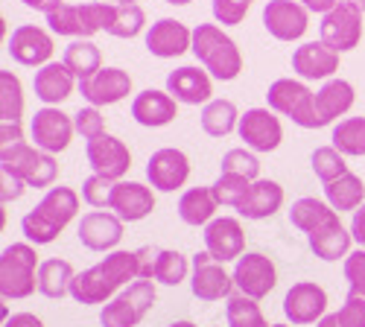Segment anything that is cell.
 Returning <instances> with one entry per match:
<instances>
[{
  "label": "cell",
  "mask_w": 365,
  "mask_h": 327,
  "mask_svg": "<svg viewBox=\"0 0 365 327\" xmlns=\"http://www.w3.org/2000/svg\"><path fill=\"white\" fill-rule=\"evenodd\" d=\"M167 4H170V6H187L190 0H167Z\"/></svg>",
  "instance_id": "cell-56"
},
{
  "label": "cell",
  "mask_w": 365,
  "mask_h": 327,
  "mask_svg": "<svg viewBox=\"0 0 365 327\" xmlns=\"http://www.w3.org/2000/svg\"><path fill=\"white\" fill-rule=\"evenodd\" d=\"M222 172H234V175H242L249 182H257L260 175V161L255 152L249 150H228L222 155Z\"/></svg>",
  "instance_id": "cell-45"
},
{
  "label": "cell",
  "mask_w": 365,
  "mask_h": 327,
  "mask_svg": "<svg viewBox=\"0 0 365 327\" xmlns=\"http://www.w3.org/2000/svg\"><path fill=\"white\" fill-rule=\"evenodd\" d=\"M324 196H327V204H330L336 214H342V211H356V207L365 204V185H362L359 175L345 172L342 178H336V182L324 185Z\"/></svg>",
  "instance_id": "cell-34"
},
{
  "label": "cell",
  "mask_w": 365,
  "mask_h": 327,
  "mask_svg": "<svg viewBox=\"0 0 365 327\" xmlns=\"http://www.w3.org/2000/svg\"><path fill=\"white\" fill-rule=\"evenodd\" d=\"M240 126V114L231 100H210L202 108V129L210 137H225Z\"/></svg>",
  "instance_id": "cell-37"
},
{
  "label": "cell",
  "mask_w": 365,
  "mask_h": 327,
  "mask_svg": "<svg viewBox=\"0 0 365 327\" xmlns=\"http://www.w3.org/2000/svg\"><path fill=\"white\" fill-rule=\"evenodd\" d=\"M146 24V15L138 4H117V15L114 24L108 26V36L114 38H135Z\"/></svg>",
  "instance_id": "cell-44"
},
{
  "label": "cell",
  "mask_w": 365,
  "mask_h": 327,
  "mask_svg": "<svg viewBox=\"0 0 365 327\" xmlns=\"http://www.w3.org/2000/svg\"><path fill=\"white\" fill-rule=\"evenodd\" d=\"M167 94L175 103L185 105H199V103H210V94H214V85H210V73L199 71V68H178L167 76Z\"/></svg>",
  "instance_id": "cell-26"
},
{
  "label": "cell",
  "mask_w": 365,
  "mask_h": 327,
  "mask_svg": "<svg viewBox=\"0 0 365 327\" xmlns=\"http://www.w3.org/2000/svg\"><path fill=\"white\" fill-rule=\"evenodd\" d=\"M292 71L301 79H330L339 71V53L327 47L322 38L319 41H307L295 47L292 53Z\"/></svg>",
  "instance_id": "cell-24"
},
{
  "label": "cell",
  "mask_w": 365,
  "mask_h": 327,
  "mask_svg": "<svg viewBox=\"0 0 365 327\" xmlns=\"http://www.w3.org/2000/svg\"><path fill=\"white\" fill-rule=\"evenodd\" d=\"M79 211V196L71 187H50L44 199L21 219V231L29 243L47 246L53 243L58 234L65 231V225L76 217Z\"/></svg>",
  "instance_id": "cell-2"
},
{
  "label": "cell",
  "mask_w": 365,
  "mask_h": 327,
  "mask_svg": "<svg viewBox=\"0 0 365 327\" xmlns=\"http://www.w3.org/2000/svg\"><path fill=\"white\" fill-rule=\"evenodd\" d=\"M193 56L205 65V71L210 76L222 79V82L237 79L240 71H242L240 47L234 44L231 36L222 33L217 24H199L193 29Z\"/></svg>",
  "instance_id": "cell-3"
},
{
  "label": "cell",
  "mask_w": 365,
  "mask_h": 327,
  "mask_svg": "<svg viewBox=\"0 0 365 327\" xmlns=\"http://www.w3.org/2000/svg\"><path fill=\"white\" fill-rule=\"evenodd\" d=\"M351 234H354V240L365 249V204L356 207L354 211V219H351Z\"/></svg>",
  "instance_id": "cell-51"
},
{
  "label": "cell",
  "mask_w": 365,
  "mask_h": 327,
  "mask_svg": "<svg viewBox=\"0 0 365 327\" xmlns=\"http://www.w3.org/2000/svg\"><path fill=\"white\" fill-rule=\"evenodd\" d=\"M190 289L199 301H222L234 295V275H228L222 263L210 257V251H199L193 254Z\"/></svg>",
  "instance_id": "cell-14"
},
{
  "label": "cell",
  "mask_w": 365,
  "mask_h": 327,
  "mask_svg": "<svg viewBox=\"0 0 365 327\" xmlns=\"http://www.w3.org/2000/svg\"><path fill=\"white\" fill-rule=\"evenodd\" d=\"M319 33H322V41L336 53L354 50L362 41V9L354 0H342L339 6H333L327 15H322Z\"/></svg>",
  "instance_id": "cell-10"
},
{
  "label": "cell",
  "mask_w": 365,
  "mask_h": 327,
  "mask_svg": "<svg viewBox=\"0 0 365 327\" xmlns=\"http://www.w3.org/2000/svg\"><path fill=\"white\" fill-rule=\"evenodd\" d=\"M252 185L255 182H249V178H242V175H234V172H220V178L210 187H214V196H217V202L220 204H225V207H237L246 202V196H249V190H252Z\"/></svg>",
  "instance_id": "cell-41"
},
{
  "label": "cell",
  "mask_w": 365,
  "mask_h": 327,
  "mask_svg": "<svg viewBox=\"0 0 365 327\" xmlns=\"http://www.w3.org/2000/svg\"><path fill=\"white\" fill-rule=\"evenodd\" d=\"M330 146L345 155V158H359L365 155V117H348V120H339L333 126L330 135Z\"/></svg>",
  "instance_id": "cell-38"
},
{
  "label": "cell",
  "mask_w": 365,
  "mask_h": 327,
  "mask_svg": "<svg viewBox=\"0 0 365 327\" xmlns=\"http://www.w3.org/2000/svg\"><path fill=\"white\" fill-rule=\"evenodd\" d=\"M310 164H313V172L322 178L324 185L336 182V178H342L348 172L345 155L336 150V146H319V150L313 152V158H310Z\"/></svg>",
  "instance_id": "cell-43"
},
{
  "label": "cell",
  "mask_w": 365,
  "mask_h": 327,
  "mask_svg": "<svg viewBox=\"0 0 365 327\" xmlns=\"http://www.w3.org/2000/svg\"><path fill=\"white\" fill-rule=\"evenodd\" d=\"M351 240L354 234L345 231V225L339 219H333L316 231L307 234V243H310V251L322 260H339V257H348L351 251Z\"/></svg>",
  "instance_id": "cell-31"
},
{
  "label": "cell",
  "mask_w": 365,
  "mask_h": 327,
  "mask_svg": "<svg viewBox=\"0 0 365 327\" xmlns=\"http://www.w3.org/2000/svg\"><path fill=\"white\" fill-rule=\"evenodd\" d=\"M132 117L146 126V129H161L167 123H173L178 117V105L167 91H155V88H146L132 100Z\"/></svg>",
  "instance_id": "cell-27"
},
{
  "label": "cell",
  "mask_w": 365,
  "mask_h": 327,
  "mask_svg": "<svg viewBox=\"0 0 365 327\" xmlns=\"http://www.w3.org/2000/svg\"><path fill=\"white\" fill-rule=\"evenodd\" d=\"M24 6H29V9H36V12H44V15H50L53 9H58L65 4V0H21Z\"/></svg>",
  "instance_id": "cell-55"
},
{
  "label": "cell",
  "mask_w": 365,
  "mask_h": 327,
  "mask_svg": "<svg viewBox=\"0 0 365 327\" xmlns=\"http://www.w3.org/2000/svg\"><path fill=\"white\" fill-rule=\"evenodd\" d=\"M240 140H246L255 152H275L284 140V126L272 108H249L240 117Z\"/></svg>",
  "instance_id": "cell-15"
},
{
  "label": "cell",
  "mask_w": 365,
  "mask_h": 327,
  "mask_svg": "<svg viewBox=\"0 0 365 327\" xmlns=\"http://www.w3.org/2000/svg\"><path fill=\"white\" fill-rule=\"evenodd\" d=\"M252 0H214V18L222 26H237L246 18Z\"/></svg>",
  "instance_id": "cell-48"
},
{
  "label": "cell",
  "mask_w": 365,
  "mask_h": 327,
  "mask_svg": "<svg viewBox=\"0 0 365 327\" xmlns=\"http://www.w3.org/2000/svg\"><path fill=\"white\" fill-rule=\"evenodd\" d=\"M354 105V85L345 79H327L319 91H316V114H319V123L327 126L333 123L336 117L348 114Z\"/></svg>",
  "instance_id": "cell-30"
},
{
  "label": "cell",
  "mask_w": 365,
  "mask_h": 327,
  "mask_svg": "<svg viewBox=\"0 0 365 327\" xmlns=\"http://www.w3.org/2000/svg\"><path fill=\"white\" fill-rule=\"evenodd\" d=\"M0 172H9L26 187H50L56 182V158L50 152H41L38 146H29L26 140L4 146L0 150Z\"/></svg>",
  "instance_id": "cell-6"
},
{
  "label": "cell",
  "mask_w": 365,
  "mask_h": 327,
  "mask_svg": "<svg viewBox=\"0 0 365 327\" xmlns=\"http://www.w3.org/2000/svg\"><path fill=\"white\" fill-rule=\"evenodd\" d=\"M62 62L68 65V71L85 82L91 79L97 71H103V56H100V47L91 41V38H73L68 47H65V56H62Z\"/></svg>",
  "instance_id": "cell-33"
},
{
  "label": "cell",
  "mask_w": 365,
  "mask_h": 327,
  "mask_svg": "<svg viewBox=\"0 0 365 327\" xmlns=\"http://www.w3.org/2000/svg\"><path fill=\"white\" fill-rule=\"evenodd\" d=\"M129 281H138V254L135 251H111L97 266L79 272L71 284V295L79 304H106L117 289L129 286Z\"/></svg>",
  "instance_id": "cell-1"
},
{
  "label": "cell",
  "mask_w": 365,
  "mask_h": 327,
  "mask_svg": "<svg viewBox=\"0 0 365 327\" xmlns=\"http://www.w3.org/2000/svg\"><path fill=\"white\" fill-rule=\"evenodd\" d=\"M310 9L298 0H269L263 6V26L278 41H298L310 26Z\"/></svg>",
  "instance_id": "cell-13"
},
{
  "label": "cell",
  "mask_w": 365,
  "mask_h": 327,
  "mask_svg": "<svg viewBox=\"0 0 365 327\" xmlns=\"http://www.w3.org/2000/svg\"><path fill=\"white\" fill-rule=\"evenodd\" d=\"M73 278H76V272L68 260H58V257L44 260L38 269V292L44 299H65L71 292Z\"/></svg>",
  "instance_id": "cell-36"
},
{
  "label": "cell",
  "mask_w": 365,
  "mask_h": 327,
  "mask_svg": "<svg viewBox=\"0 0 365 327\" xmlns=\"http://www.w3.org/2000/svg\"><path fill=\"white\" fill-rule=\"evenodd\" d=\"M6 50L24 68H44V65H50V56H53V38L44 33L41 26L21 24V26L12 29Z\"/></svg>",
  "instance_id": "cell-18"
},
{
  "label": "cell",
  "mask_w": 365,
  "mask_h": 327,
  "mask_svg": "<svg viewBox=\"0 0 365 327\" xmlns=\"http://www.w3.org/2000/svg\"><path fill=\"white\" fill-rule=\"evenodd\" d=\"M146 178L149 185L161 190V193H173L178 187L187 185L190 178V161L181 150H173V146H164V150H155L146 161Z\"/></svg>",
  "instance_id": "cell-17"
},
{
  "label": "cell",
  "mask_w": 365,
  "mask_h": 327,
  "mask_svg": "<svg viewBox=\"0 0 365 327\" xmlns=\"http://www.w3.org/2000/svg\"><path fill=\"white\" fill-rule=\"evenodd\" d=\"M354 4H356V6H359V9L365 12V0H354Z\"/></svg>",
  "instance_id": "cell-59"
},
{
  "label": "cell",
  "mask_w": 365,
  "mask_h": 327,
  "mask_svg": "<svg viewBox=\"0 0 365 327\" xmlns=\"http://www.w3.org/2000/svg\"><path fill=\"white\" fill-rule=\"evenodd\" d=\"M155 299H158L155 284L138 278L103 307L100 321H103V327H138L140 318L155 307Z\"/></svg>",
  "instance_id": "cell-8"
},
{
  "label": "cell",
  "mask_w": 365,
  "mask_h": 327,
  "mask_svg": "<svg viewBox=\"0 0 365 327\" xmlns=\"http://www.w3.org/2000/svg\"><path fill=\"white\" fill-rule=\"evenodd\" d=\"M348 299L339 313H327L319 327H365V249H356L345 257Z\"/></svg>",
  "instance_id": "cell-9"
},
{
  "label": "cell",
  "mask_w": 365,
  "mask_h": 327,
  "mask_svg": "<svg viewBox=\"0 0 365 327\" xmlns=\"http://www.w3.org/2000/svg\"><path fill=\"white\" fill-rule=\"evenodd\" d=\"M103 4H138V0H103Z\"/></svg>",
  "instance_id": "cell-58"
},
{
  "label": "cell",
  "mask_w": 365,
  "mask_h": 327,
  "mask_svg": "<svg viewBox=\"0 0 365 327\" xmlns=\"http://www.w3.org/2000/svg\"><path fill=\"white\" fill-rule=\"evenodd\" d=\"M170 327H196V324H193V321H173Z\"/></svg>",
  "instance_id": "cell-57"
},
{
  "label": "cell",
  "mask_w": 365,
  "mask_h": 327,
  "mask_svg": "<svg viewBox=\"0 0 365 327\" xmlns=\"http://www.w3.org/2000/svg\"><path fill=\"white\" fill-rule=\"evenodd\" d=\"M4 327H44V324H41V318L33 316V313H15L12 318H6Z\"/></svg>",
  "instance_id": "cell-53"
},
{
  "label": "cell",
  "mask_w": 365,
  "mask_h": 327,
  "mask_svg": "<svg viewBox=\"0 0 365 327\" xmlns=\"http://www.w3.org/2000/svg\"><path fill=\"white\" fill-rule=\"evenodd\" d=\"M29 132H33V140H36V146L41 152L56 155V152H65L71 146V137H73L76 126H73V117H68L62 108L44 105L41 111H36Z\"/></svg>",
  "instance_id": "cell-12"
},
{
  "label": "cell",
  "mask_w": 365,
  "mask_h": 327,
  "mask_svg": "<svg viewBox=\"0 0 365 327\" xmlns=\"http://www.w3.org/2000/svg\"><path fill=\"white\" fill-rule=\"evenodd\" d=\"M217 207H220V202L214 196V187H190L178 199V217H181V222L199 228L214 219Z\"/></svg>",
  "instance_id": "cell-32"
},
{
  "label": "cell",
  "mask_w": 365,
  "mask_h": 327,
  "mask_svg": "<svg viewBox=\"0 0 365 327\" xmlns=\"http://www.w3.org/2000/svg\"><path fill=\"white\" fill-rule=\"evenodd\" d=\"M111 193H114V182L106 175H88L82 182V199L91 207H108L111 204Z\"/></svg>",
  "instance_id": "cell-46"
},
{
  "label": "cell",
  "mask_w": 365,
  "mask_h": 327,
  "mask_svg": "<svg viewBox=\"0 0 365 327\" xmlns=\"http://www.w3.org/2000/svg\"><path fill=\"white\" fill-rule=\"evenodd\" d=\"M272 327H287V324H272Z\"/></svg>",
  "instance_id": "cell-60"
},
{
  "label": "cell",
  "mask_w": 365,
  "mask_h": 327,
  "mask_svg": "<svg viewBox=\"0 0 365 327\" xmlns=\"http://www.w3.org/2000/svg\"><path fill=\"white\" fill-rule=\"evenodd\" d=\"M38 254L29 243H12L0 254V295L4 299H29L38 286Z\"/></svg>",
  "instance_id": "cell-5"
},
{
  "label": "cell",
  "mask_w": 365,
  "mask_h": 327,
  "mask_svg": "<svg viewBox=\"0 0 365 327\" xmlns=\"http://www.w3.org/2000/svg\"><path fill=\"white\" fill-rule=\"evenodd\" d=\"M225 316H228V327H272L266 324L260 307L255 299H249V295L242 292H234L231 299H225Z\"/></svg>",
  "instance_id": "cell-40"
},
{
  "label": "cell",
  "mask_w": 365,
  "mask_h": 327,
  "mask_svg": "<svg viewBox=\"0 0 365 327\" xmlns=\"http://www.w3.org/2000/svg\"><path fill=\"white\" fill-rule=\"evenodd\" d=\"M281 204H284V187L278 182H269V178H257L246 202L237 207V214L246 219H269L281 211Z\"/></svg>",
  "instance_id": "cell-29"
},
{
  "label": "cell",
  "mask_w": 365,
  "mask_h": 327,
  "mask_svg": "<svg viewBox=\"0 0 365 327\" xmlns=\"http://www.w3.org/2000/svg\"><path fill=\"white\" fill-rule=\"evenodd\" d=\"M0 175H4V190H0V202H15V199H21L24 196V182H21V178H15V175H9V172H0Z\"/></svg>",
  "instance_id": "cell-50"
},
{
  "label": "cell",
  "mask_w": 365,
  "mask_h": 327,
  "mask_svg": "<svg viewBox=\"0 0 365 327\" xmlns=\"http://www.w3.org/2000/svg\"><path fill=\"white\" fill-rule=\"evenodd\" d=\"M205 251H210V257L220 263L240 260L246 254V234H242L240 219H234V217L210 219L205 225Z\"/></svg>",
  "instance_id": "cell-19"
},
{
  "label": "cell",
  "mask_w": 365,
  "mask_h": 327,
  "mask_svg": "<svg viewBox=\"0 0 365 327\" xmlns=\"http://www.w3.org/2000/svg\"><path fill=\"white\" fill-rule=\"evenodd\" d=\"M108 211H114L123 222H140L155 211V196L140 182H114Z\"/></svg>",
  "instance_id": "cell-25"
},
{
  "label": "cell",
  "mask_w": 365,
  "mask_h": 327,
  "mask_svg": "<svg viewBox=\"0 0 365 327\" xmlns=\"http://www.w3.org/2000/svg\"><path fill=\"white\" fill-rule=\"evenodd\" d=\"M73 82H76V76L68 71L65 62H50L36 71L33 88H36V97L44 105H58L73 94Z\"/></svg>",
  "instance_id": "cell-28"
},
{
  "label": "cell",
  "mask_w": 365,
  "mask_h": 327,
  "mask_svg": "<svg viewBox=\"0 0 365 327\" xmlns=\"http://www.w3.org/2000/svg\"><path fill=\"white\" fill-rule=\"evenodd\" d=\"M146 50L158 58H175L193 50V29H187L175 18H161L146 29Z\"/></svg>",
  "instance_id": "cell-20"
},
{
  "label": "cell",
  "mask_w": 365,
  "mask_h": 327,
  "mask_svg": "<svg viewBox=\"0 0 365 327\" xmlns=\"http://www.w3.org/2000/svg\"><path fill=\"white\" fill-rule=\"evenodd\" d=\"M85 155H88V164L97 175H106L111 182H120L129 167H132V152L129 146L114 137V135H100L94 140H88L85 146Z\"/></svg>",
  "instance_id": "cell-16"
},
{
  "label": "cell",
  "mask_w": 365,
  "mask_h": 327,
  "mask_svg": "<svg viewBox=\"0 0 365 327\" xmlns=\"http://www.w3.org/2000/svg\"><path fill=\"white\" fill-rule=\"evenodd\" d=\"M185 278H187V257L181 251H173V249H161L152 281H158L164 286H178Z\"/></svg>",
  "instance_id": "cell-42"
},
{
  "label": "cell",
  "mask_w": 365,
  "mask_h": 327,
  "mask_svg": "<svg viewBox=\"0 0 365 327\" xmlns=\"http://www.w3.org/2000/svg\"><path fill=\"white\" fill-rule=\"evenodd\" d=\"M73 126L76 132L85 137V140H94L100 135H106V123H103V114L97 105H88V108H79L73 114Z\"/></svg>",
  "instance_id": "cell-47"
},
{
  "label": "cell",
  "mask_w": 365,
  "mask_h": 327,
  "mask_svg": "<svg viewBox=\"0 0 365 327\" xmlns=\"http://www.w3.org/2000/svg\"><path fill=\"white\" fill-rule=\"evenodd\" d=\"M117 4H62L47 15V24L56 36H71V38H91L97 33H108L114 24Z\"/></svg>",
  "instance_id": "cell-4"
},
{
  "label": "cell",
  "mask_w": 365,
  "mask_h": 327,
  "mask_svg": "<svg viewBox=\"0 0 365 327\" xmlns=\"http://www.w3.org/2000/svg\"><path fill=\"white\" fill-rule=\"evenodd\" d=\"M266 103L275 114L289 117L301 129H322L319 114H316V94L304 82L275 79L266 91Z\"/></svg>",
  "instance_id": "cell-7"
},
{
  "label": "cell",
  "mask_w": 365,
  "mask_h": 327,
  "mask_svg": "<svg viewBox=\"0 0 365 327\" xmlns=\"http://www.w3.org/2000/svg\"><path fill=\"white\" fill-rule=\"evenodd\" d=\"M0 140H4V146H12V143H21V140H24V132H21V123H4V126H0Z\"/></svg>",
  "instance_id": "cell-52"
},
{
  "label": "cell",
  "mask_w": 365,
  "mask_h": 327,
  "mask_svg": "<svg viewBox=\"0 0 365 327\" xmlns=\"http://www.w3.org/2000/svg\"><path fill=\"white\" fill-rule=\"evenodd\" d=\"M79 91L91 105H114L132 94V76L120 68H103L91 79L79 82Z\"/></svg>",
  "instance_id": "cell-22"
},
{
  "label": "cell",
  "mask_w": 365,
  "mask_h": 327,
  "mask_svg": "<svg viewBox=\"0 0 365 327\" xmlns=\"http://www.w3.org/2000/svg\"><path fill=\"white\" fill-rule=\"evenodd\" d=\"M24 114V88L12 71H0V120L21 123Z\"/></svg>",
  "instance_id": "cell-39"
},
{
  "label": "cell",
  "mask_w": 365,
  "mask_h": 327,
  "mask_svg": "<svg viewBox=\"0 0 365 327\" xmlns=\"http://www.w3.org/2000/svg\"><path fill=\"white\" fill-rule=\"evenodd\" d=\"M327 310V292L313 284V281H301L292 284L287 299H284V313L292 324H313L322 321Z\"/></svg>",
  "instance_id": "cell-21"
},
{
  "label": "cell",
  "mask_w": 365,
  "mask_h": 327,
  "mask_svg": "<svg viewBox=\"0 0 365 327\" xmlns=\"http://www.w3.org/2000/svg\"><path fill=\"white\" fill-rule=\"evenodd\" d=\"M79 240L91 251H111L123 240V219L108 211H91L79 222Z\"/></svg>",
  "instance_id": "cell-23"
},
{
  "label": "cell",
  "mask_w": 365,
  "mask_h": 327,
  "mask_svg": "<svg viewBox=\"0 0 365 327\" xmlns=\"http://www.w3.org/2000/svg\"><path fill=\"white\" fill-rule=\"evenodd\" d=\"M301 6H307L310 12H319V15H327L333 6H339L342 0H298Z\"/></svg>",
  "instance_id": "cell-54"
},
{
  "label": "cell",
  "mask_w": 365,
  "mask_h": 327,
  "mask_svg": "<svg viewBox=\"0 0 365 327\" xmlns=\"http://www.w3.org/2000/svg\"><path fill=\"white\" fill-rule=\"evenodd\" d=\"M333 219H339V214L333 211L327 202H319V199H310V196L292 202V207H289V222L304 234H310V231H316V228H322Z\"/></svg>",
  "instance_id": "cell-35"
},
{
  "label": "cell",
  "mask_w": 365,
  "mask_h": 327,
  "mask_svg": "<svg viewBox=\"0 0 365 327\" xmlns=\"http://www.w3.org/2000/svg\"><path fill=\"white\" fill-rule=\"evenodd\" d=\"M158 251H161V249H155V246H143V249L135 251V254H138V278H140V281H152V275H155Z\"/></svg>",
  "instance_id": "cell-49"
},
{
  "label": "cell",
  "mask_w": 365,
  "mask_h": 327,
  "mask_svg": "<svg viewBox=\"0 0 365 327\" xmlns=\"http://www.w3.org/2000/svg\"><path fill=\"white\" fill-rule=\"evenodd\" d=\"M275 284H278V269H275V263H272L266 254L249 251V254H242L237 260V266H234V286H237V292L260 301V299H266L272 289H275Z\"/></svg>",
  "instance_id": "cell-11"
}]
</instances>
